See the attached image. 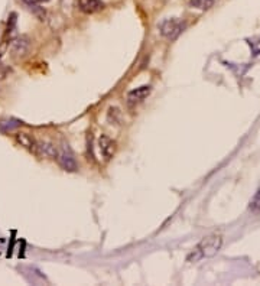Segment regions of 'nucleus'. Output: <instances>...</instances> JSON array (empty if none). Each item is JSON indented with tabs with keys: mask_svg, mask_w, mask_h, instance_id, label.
<instances>
[{
	"mask_svg": "<svg viewBox=\"0 0 260 286\" xmlns=\"http://www.w3.org/2000/svg\"><path fill=\"white\" fill-rule=\"evenodd\" d=\"M223 246V239L220 236H208L202 239L194 252L188 256V262H198L204 257H213Z\"/></svg>",
	"mask_w": 260,
	"mask_h": 286,
	"instance_id": "nucleus-1",
	"label": "nucleus"
},
{
	"mask_svg": "<svg viewBox=\"0 0 260 286\" xmlns=\"http://www.w3.org/2000/svg\"><path fill=\"white\" fill-rule=\"evenodd\" d=\"M185 23L182 22L179 18H171V19H165L164 22L159 25V31L161 35L165 36L168 39H175L179 36V34L184 31Z\"/></svg>",
	"mask_w": 260,
	"mask_h": 286,
	"instance_id": "nucleus-2",
	"label": "nucleus"
},
{
	"mask_svg": "<svg viewBox=\"0 0 260 286\" xmlns=\"http://www.w3.org/2000/svg\"><path fill=\"white\" fill-rule=\"evenodd\" d=\"M57 159H58V162L61 163V166H62L65 171H70V172L77 171V162L74 159L72 152L67 148V146H64V149H62L61 152H58Z\"/></svg>",
	"mask_w": 260,
	"mask_h": 286,
	"instance_id": "nucleus-3",
	"label": "nucleus"
},
{
	"mask_svg": "<svg viewBox=\"0 0 260 286\" xmlns=\"http://www.w3.org/2000/svg\"><path fill=\"white\" fill-rule=\"evenodd\" d=\"M29 39L26 36H21V38H16L12 42V46H11V52L15 58H21L25 57L29 51Z\"/></svg>",
	"mask_w": 260,
	"mask_h": 286,
	"instance_id": "nucleus-4",
	"label": "nucleus"
},
{
	"mask_svg": "<svg viewBox=\"0 0 260 286\" xmlns=\"http://www.w3.org/2000/svg\"><path fill=\"white\" fill-rule=\"evenodd\" d=\"M98 148H100V152H101L103 158L104 159H110L114 155V152H116V143L108 136H106V135H101V138L98 139Z\"/></svg>",
	"mask_w": 260,
	"mask_h": 286,
	"instance_id": "nucleus-5",
	"label": "nucleus"
},
{
	"mask_svg": "<svg viewBox=\"0 0 260 286\" xmlns=\"http://www.w3.org/2000/svg\"><path fill=\"white\" fill-rule=\"evenodd\" d=\"M78 6H80V11L88 15L104 9V3L101 0H78Z\"/></svg>",
	"mask_w": 260,
	"mask_h": 286,
	"instance_id": "nucleus-6",
	"label": "nucleus"
},
{
	"mask_svg": "<svg viewBox=\"0 0 260 286\" xmlns=\"http://www.w3.org/2000/svg\"><path fill=\"white\" fill-rule=\"evenodd\" d=\"M151 91H152V88L149 85H143V87H139V88H135L127 94V100H129L130 104L141 103L151 94Z\"/></svg>",
	"mask_w": 260,
	"mask_h": 286,
	"instance_id": "nucleus-7",
	"label": "nucleus"
},
{
	"mask_svg": "<svg viewBox=\"0 0 260 286\" xmlns=\"http://www.w3.org/2000/svg\"><path fill=\"white\" fill-rule=\"evenodd\" d=\"M35 150H39L42 155L51 156V158H57V155H58V149L55 148L52 143H48V142H38Z\"/></svg>",
	"mask_w": 260,
	"mask_h": 286,
	"instance_id": "nucleus-8",
	"label": "nucleus"
},
{
	"mask_svg": "<svg viewBox=\"0 0 260 286\" xmlns=\"http://www.w3.org/2000/svg\"><path fill=\"white\" fill-rule=\"evenodd\" d=\"M22 3L28 8V11L32 12V13H34L35 16H38L41 21L45 19V12H44L42 8H39V6L36 5V0H22Z\"/></svg>",
	"mask_w": 260,
	"mask_h": 286,
	"instance_id": "nucleus-9",
	"label": "nucleus"
},
{
	"mask_svg": "<svg viewBox=\"0 0 260 286\" xmlns=\"http://www.w3.org/2000/svg\"><path fill=\"white\" fill-rule=\"evenodd\" d=\"M18 142H19L22 146L31 149V150H32V149L35 150L36 149V142L31 138L28 133H19V135H18Z\"/></svg>",
	"mask_w": 260,
	"mask_h": 286,
	"instance_id": "nucleus-10",
	"label": "nucleus"
},
{
	"mask_svg": "<svg viewBox=\"0 0 260 286\" xmlns=\"http://www.w3.org/2000/svg\"><path fill=\"white\" fill-rule=\"evenodd\" d=\"M215 0H189V5L195 9H200V11H207L210 9L214 5Z\"/></svg>",
	"mask_w": 260,
	"mask_h": 286,
	"instance_id": "nucleus-11",
	"label": "nucleus"
},
{
	"mask_svg": "<svg viewBox=\"0 0 260 286\" xmlns=\"http://www.w3.org/2000/svg\"><path fill=\"white\" fill-rule=\"evenodd\" d=\"M250 211H253L256 216H260V189L250 201Z\"/></svg>",
	"mask_w": 260,
	"mask_h": 286,
	"instance_id": "nucleus-12",
	"label": "nucleus"
},
{
	"mask_svg": "<svg viewBox=\"0 0 260 286\" xmlns=\"http://www.w3.org/2000/svg\"><path fill=\"white\" fill-rule=\"evenodd\" d=\"M36 2H48V0H36Z\"/></svg>",
	"mask_w": 260,
	"mask_h": 286,
	"instance_id": "nucleus-13",
	"label": "nucleus"
}]
</instances>
